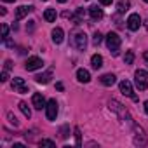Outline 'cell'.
<instances>
[{"label":"cell","instance_id":"1","mask_svg":"<svg viewBox=\"0 0 148 148\" xmlns=\"http://www.w3.org/2000/svg\"><path fill=\"white\" fill-rule=\"evenodd\" d=\"M134 82H136V87L139 91H145L148 87V71L136 70V73H134Z\"/></svg>","mask_w":148,"mask_h":148},{"label":"cell","instance_id":"20","mask_svg":"<svg viewBox=\"0 0 148 148\" xmlns=\"http://www.w3.org/2000/svg\"><path fill=\"white\" fill-rule=\"evenodd\" d=\"M124 61H125V64H132V61H134V52H132V51H127L125 56H124Z\"/></svg>","mask_w":148,"mask_h":148},{"label":"cell","instance_id":"22","mask_svg":"<svg viewBox=\"0 0 148 148\" xmlns=\"http://www.w3.org/2000/svg\"><path fill=\"white\" fill-rule=\"evenodd\" d=\"M40 146H49V148H54V146H56V143H54V141H51V139H42V141H40Z\"/></svg>","mask_w":148,"mask_h":148},{"label":"cell","instance_id":"15","mask_svg":"<svg viewBox=\"0 0 148 148\" xmlns=\"http://www.w3.org/2000/svg\"><path fill=\"white\" fill-rule=\"evenodd\" d=\"M56 18H58V14H56V11H54V9H45V12H44V19H45L47 23L56 21Z\"/></svg>","mask_w":148,"mask_h":148},{"label":"cell","instance_id":"6","mask_svg":"<svg viewBox=\"0 0 148 148\" xmlns=\"http://www.w3.org/2000/svg\"><path fill=\"white\" fill-rule=\"evenodd\" d=\"M73 44H75V47L79 51H86V47H87V37H86V33H75V37H73Z\"/></svg>","mask_w":148,"mask_h":148},{"label":"cell","instance_id":"14","mask_svg":"<svg viewBox=\"0 0 148 148\" xmlns=\"http://www.w3.org/2000/svg\"><path fill=\"white\" fill-rule=\"evenodd\" d=\"M89 14H91L92 19H101L103 18V9H99L98 5H92V7H89Z\"/></svg>","mask_w":148,"mask_h":148},{"label":"cell","instance_id":"25","mask_svg":"<svg viewBox=\"0 0 148 148\" xmlns=\"http://www.w3.org/2000/svg\"><path fill=\"white\" fill-rule=\"evenodd\" d=\"M7 119H9V122H11L12 125H18V124H19V122H18V119H16V117H14V115H12L11 112L7 113Z\"/></svg>","mask_w":148,"mask_h":148},{"label":"cell","instance_id":"33","mask_svg":"<svg viewBox=\"0 0 148 148\" xmlns=\"http://www.w3.org/2000/svg\"><path fill=\"white\" fill-rule=\"evenodd\" d=\"M58 2H61V4H64V2H66V0H58Z\"/></svg>","mask_w":148,"mask_h":148},{"label":"cell","instance_id":"13","mask_svg":"<svg viewBox=\"0 0 148 148\" xmlns=\"http://www.w3.org/2000/svg\"><path fill=\"white\" fill-rule=\"evenodd\" d=\"M63 38H64L63 30H61V28H54V30H52V42H54V44H61Z\"/></svg>","mask_w":148,"mask_h":148},{"label":"cell","instance_id":"23","mask_svg":"<svg viewBox=\"0 0 148 148\" xmlns=\"http://www.w3.org/2000/svg\"><path fill=\"white\" fill-rule=\"evenodd\" d=\"M9 38V26L7 25H2V40Z\"/></svg>","mask_w":148,"mask_h":148},{"label":"cell","instance_id":"29","mask_svg":"<svg viewBox=\"0 0 148 148\" xmlns=\"http://www.w3.org/2000/svg\"><path fill=\"white\" fill-rule=\"evenodd\" d=\"M56 87H58V91H63V84H61V82H58Z\"/></svg>","mask_w":148,"mask_h":148},{"label":"cell","instance_id":"34","mask_svg":"<svg viewBox=\"0 0 148 148\" xmlns=\"http://www.w3.org/2000/svg\"><path fill=\"white\" fill-rule=\"evenodd\" d=\"M145 2H146V4H148V0H145Z\"/></svg>","mask_w":148,"mask_h":148},{"label":"cell","instance_id":"17","mask_svg":"<svg viewBox=\"0 0 148 148\" xmlns=\"http://www.w3.org/2000/svg\"><path fill=\"white\" fill-rule=\"evenodd\" d=\"M51 77H52V71H47V73H44V75H37L35 80H37L38 84H47V82L51 80Z\"/></svg>","mask_w":148,"mask_h":148},{"label":"cell","instance_id":"9","mask_svg":"<svg viewBox=\"0 0 148 148\" xmlns=\"http://www.w3.org/2000/svg\"><path fill=\"white\" fill-rule=\"evenodd\" d=\"M32 103H33V106H35L37 110H42V108H45V106H47V103H45L44 96H42V94H38V92H35V94H33Z\"/></svg>","mask_w":148,"mask_h":148},{"label":"cell","instance_id":"12","mask_svg":"<svg viewBox=\"0 0 148 148\" xmlns=\"http://www.w3.org/2000/svg\"><path fill=\"white\" fill-rule=\"evenodd\" d=\"M33 7H26V5H19L16 9V19H23L25 16H28V12L32 11Z\"/></svg>","mask_w":148,"mask_h":148},{"label":"cell","instance_id":"16","mask_svg":"<svg viewBox=\"0 0 148 148\" xmlns=\"http://www.w3.org/2000/svg\"><path fill=\"white\" fill-rule=\"evenodd\" d=\"M91 64H92V68H94V70L101 68V66H103V58H101L99 54H94V56L91 58Z\"/></svg>","mask_w":148,"mask_h":148},{"label":"cell","instance_id":"8","mask_svg":"<svg viewBox=\"0 0 148 148\" xmlns=\"http://www.w3.org/2000/svg\"><path fill=\"white\" fill-rule=\"evenodd\" d=\"M42 59L40 58H28V61H26V64H25V68L28 70V71H35V70H40L42 68Z\"/></svg>","mask_w":148,"mask_h":148},{"label":"cell","instance_id":"31","mask_svg":"<svg viewBox=\"0 0 148 148\" xmlns=\"http://www.w3.org/2000/svg\"><path fill=\"white\" fill-rule=\"evenodd\" d=\"M143 58H145V59L148 61V52H145V54H143Z\"/></svg>","mask_w":148,"mask_h":148},{"label":"cell","instance_id":"27","mask_svg":"<svg viewBox=\"0 0 148 148\" xmlns=\"http://www.w3.org/2000/svg\"><path fill=\"white\" fill-rule=\"evenodd\" d=\"M11 68H12V61L7 59V61H5V70H11Z\"/></svg>","mask_w":148,"mask_h":148},{"label":"cell","instance_id":"19","mask_svg":"<svg viewBox=\"0 0 148 148\" xmlns=\"http://www.w3.org/2000/svg\"><path fill=\"white\" fill-rule=\"evenodd\" d=\"M129 5H131V2H129V0H120V2H119V5H117V11L122 14V12H125V11L129 9Z\"/></svg>","mask_w":148,"mask_h":148},{"label":"cell","instance_id":"30","mask_svg":"<svg viewBox=\"0 0 148 148\" xmlns=\"http://www.w3.org/2000/svg\"><path fill=\"white\" fill-rule=\"evenodd\" d=\"M145 112L148 113V101H145Z\"/></svg>","mask_w":148,"mask_h":148},{"label":"cell","instance_id":"10","mask_svg":"<svg viewBox=\"0 0 148 148\" xmlns=\"http://www.w3.org/2000/svg\"><path fill=\"white\" fill-rule=\"evenodd\" d=\"M77 79H79V82H84V84H87V82L91 80V73H89L87 70L80 68V70H77Z\"/></svg>","mask_w":148,"mask_h":148},{"label":"cell","instance_id":"32","mask_svg":"<svg viewBox=\"0 0 148 148\" xmlns=\"http://www.w3.org/2000/svg\"><path fill=\"white\" fill-rule=\"evenodd\" d=\"M4 2H16V0H4Z\"/></svg>","mask_w":148,"mask_h":148},{"label":"cell","instance_id":"26","mask_svg":"<svg viewBox=\"0 0 148 148\" xmlns=\"http://www.w3.org/2000/svg\"><path fill=\"white\" fill-rule=\"evenodd\" d=\"M7 79H9V73H7V70H4V71H2V79H0V80H2V82H5Z\"/></svg>","mask_w":148,"mask_h":148},{"label":"cell","instance_id":"24","mask_svg":"<svg viewBox=\"0 0 148 148\" xmlns=\"http://www.w3.org/2000/svg\"><path fill=\"white\" fill-rule=\"evenodd\" d=\"M101 40H103L101 33H99V32H98V33H94V40H92V42H94V45H99V44H101Z\"/></svg>","mask_w":148,"mask_h":148},{"label":"cell","instance_id":"3","mask_svg":"<svg viewBox=\"0 0 148 148\" xmlns=\"http://www.w3.org/2000/svg\"><path fill=\"white\" fill-rule=\"evenodd\" d=\"M119 87H120V92H122L124 96H129L132 101H138V96L132 92V84H131L129 80H122V82L119 84Z\"/></svg>","mask_w":148,"mask_h":148},{"label":"cell","instance_id":"21","mask_svg":"<svg viewBox=\"0 0 148 148\" xmlns=\"http://www.w3.org/2000/svg\"><path fill=\"white\" fill-rule=\"evenodd\" d=\"M75 145L82 146V136H80V129L79 127H75Z\"/></svg>","mask_w":148,"mask_h":148},{"label":"cell","instance_id":"28","mask_svg":"<svg viewBox=\"0 0 148 148\" xmlns=\"http://www.w3.org/2000/svg\"><path fill=\"white\" fill-rule=\"evenodd\" d=\"M99 2H101V4H103V5H110V4H112V2H113V0H99Z\"/></svg>","mask_w":148,"mask_h":148},{"label":"cell","instance_id":"2","mask_svg":"<svg viewBox=\"0 0 148 148\" xmlns=\"http://www.w3.org/2000/svg\"><path fill=\"white\" fill-rule=\"evenodd\" d=\"M106 45H108V49L112 51V54L113 56H117L119 54V47H120V37L117 35V33H108L106 35Z\"/></svg>","mask_w":148,"mask_h":148},{"label":"cell","instance_id":"11","mask_svg":"<svg viewBox=\"0 0 148 148\" xmlns=\"http://www.w3.org/2000/svg\"><path fill=\"white\" fill-rule=\"evenodd\" d=\"M99 80H101V84H103V86H108V87H110V86H113V84H115V80H117V79H115L113 73H105V75H101V79H99Z\"/></svg>","mask_w":148,"mask_h":148},{"label":"cell","instance_id":"18","mask_svg":"<svg viewBox=\"0 0 148 148\" xmlns=\"http://www.w3.org/2000/svg\"><path fill=\"white\" fill-rule=\"evenodd\" d=\"M19 110L23 112V115H25L26 119H30V117H32V110L28 108V105H26L25 101H19Z\"/></svg>","mask_w":148,"mask_h":148},{"label":"cell","instance_id":"7","mask_svg":"<svg viewBox=\"0 0 148 148\" xmlns=\"http://www.w3.org/2000/svg\"><path fill=\"white\" fill-rule=\"evenodd\" d=\"M139 25H141V18H139V14H131V16L127 18V28H129L131 32L139 30Z\"/></svg>","mask_w":148,"mask_h":148},{"label":"cell","instance_id":"4","mask_svg":"<svg viewBox=\"0 0 148 148\" xmlns=\"http://www.w3.org/2000/svg\"><path fill=\"white\" fill-rule=\"evenodd\" d=\"M45 112H47V120H56V117H58V103H56V99L47 101Z\"/></svg>","mask_w":148,"mask_h":148},{"label":"cell","instance_id":"5","mask_svg":"<svg viewBox=\"0 0 148 148\" xmlns=\"http://www.w3.org/2000/svg\"><path fill=\"white\" fill-rule=\"evenodd\" d=\"M12 89H14L16 92H19V94L28 92V86H26V82H25L23 79H19V77H14V79H12Z\"/></svg>","mask_w":148,"mask_h":148}]
</instances>
